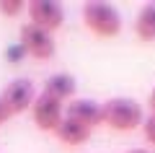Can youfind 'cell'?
<instances>
[{
	"instance_id": "9c48e42d",
	"label": "cell",
	"mask_w": 155,
	"mask_h": 153,
	"mask_svg": "<svg viewBox=\"0 0 155 153\" xmlns=\"http://www.w3.org/2000/svg\"><path fill=\"white\" fill-rule=\"evenodd\" d=\"M54 135L60 137L65 145H80V143H85L91 137V127L80 125V122L70 120V117H65V120L60 122V127L54 130Z\"/></svg>"
},
{
	"instance_id": "5b68a950",
	"label": "cell",
	"mask_w": 155,
	"mask_h": 153,
	"mask_svg": "<svg viewBox=\"0 0 155 153\" xmlns=\"http://www.w3.org/2000/svg\"><path fill=\"white\" fill-rule=\"evenodd\" d=\"M26 11H28V18H31L34 26L44 29L49 34L65 23V11L57 5L54 0H31L26 5Z\"/></svg>"
},
{
	"instance_id": "30bf717a",
	"label": "cell",
	"mask_w": 155,
	"mask_h": 153,
	"mask_svg": "<svg viewBox=\"0 0 155 153\" xmlns=\"http://www.w3.org/2000/svg\"><path fill=\"white\" fill-rule=\"evenodd\" d=\"M134 34L142 42H155V3L140 8L137 18H134Z\"/></svg>"
},
{
	"instance_id": "7a4b0ae2",
	"label": "cell",
	"mask_w": 155,
	"mask_h": 153,
	"mask_svg": "<svg viewBox=\"0 0 155 153\" xmlns=\"http://www.w3.org/2000/svg\"><path fill=\"white\" fill-rule=\"evenodd\" d=\"M83 21L98 37H116L122 31V16L111 3L104 0H88L83 5Z\"/></svg>"
},
{
	"instance_id": "2e32d148",
	"label": "cell",
	"mask_w": 155,
	"mask_h": 153,
	"mask_svg": "<svg viewBox=\"0 0 155 153\" xmlns=\"http://www.w3.org/2000/svg\"><path fill=\"white\" fill-rule=\"evenodd\" d=\"M127 153H153V151H147V148H132V151H127Z\"/></svg>"
},
{
	"instance_id": "6da1fadb",
	"label": "cell",
	"mask_w": 155,
	"mask_h": 153,
	"mask_svg": "<svg viewBox=\"0 0 155 153\" xmlns=\"http://www.w3.org/2000/svg\"><path fill=\"white\" fill-rule=\"evenodd\" d=\"M104 122L116 132H132L142 125V106L127 96L109 99L104 104Z\"/></svg>"
},
{
	"instance_id": "4fadbf2b",
	"label": "cell",
	"mask_w": 155,
	"mask_h": 153,
	"mask_svg": "<svg viewBox=\"0 0 155 153\" xmlns=\"http://www.w3.org/2000/svg\"><path fill=\"white\" fill-rule=\"evenodd\" d=\"M23 55H26L23 44H16V47H11V49H8V57H11V60H21Z\"/></svg>"
},
{
	"instance_id": "3957f363",
	"label": "cell",
	"mask_w": 155,
	"mask_h": 153,
	"mask_svg": "<svg viewBox=\"0 0 155 153\" xmlns=\"http://www.w3.org/2000/svg\"><path fill=\"white\" fill-rule=\"evenodd\" d=\"M21 44L26 49V55L36 57V60L54 57V39H52V34L44 31V29H39V26H34L31 21L23 23V29H21Z\"/></svg>"
},
{
	"instance_id": "277c9868",
	"label": "cell",
	"mask_w": 155,
	"mask_h": 153,
	"mask_svg": "<svg viewBox=\"0 0 155 153\" xmlns=\"http://www.w3.org/2000/svg\"><path fill=\"white\" fill-rule=\"evenodd\" d=\"M31 117H34V125H36L39 130L54 132L57 127H60V122L65 120V117H62V101H57V99L47 96V93L41 91L36 96V101H34V106H31Z\"/></svg>"
},
{
	"instance_id": "9a60e30c",
	"label": "cell",
	"mask_w": 155,
	"mask_h": 153,
	"mask_svg": "<svg viewBox=\"0 0 155 153\" xmlns=\"http://www.w3.org/2000/svg\"><path fill=\"white\" fill-rule=\"evenodd\" d=\"M147 104H150V109H153V114H155V88L150 91V101H147Z\"/></svg>"
},
{
	"instance_id": "ba28073f",
	"label": "cell",
	"mask_w": 155,
	"mask_h": 153,
	"mask_svg": "<svg viewBox=\"0 0 155 153\" xmlns=\"http://www.w3.org/2000/svg\"><path fill=\"white\" fill-rule=\"evenodd\" d=\"M75 78L70 75V73H52L49 78L44 81V93L52 99H57V101H65V99H70L72 93H75Z\"/></svg>"
},
{
	"instance_id": "5bb4252c",
	"label": "cell",
	"mask_w": 155,
	"mask_h": 153,
	"mask_svg": "<svg viewBox=\"0 0 155 153\" xmlns=\"http://www.w3.org/2000/svg\"><path fill=\"white\" fill-rule=\"evenodd\" d=\"M11 109H8V106H5V101H3V99H0V125H5V122L8 120H11Z\"/></svg>"
},
{
	"instance_id": "52a82bcc",
	"label": "cell",
	"mask_w": 155,
	"mask_h": 153,
	"mask_svg": "<svg viewBox=\"0 0 155 153\" xmlns=\"http://www.w3.org/2000/svg\"><path fill=\"white\" fill-rule=\"evenodd\" d=\"M65 117H70V120L93 130L96 125L104 122V104H98L93 99H72L65 109Z\"/></svg>"
},
{
	"instance_id": "8fae6325",
	"label": "cell",
	"mask_w": 155,
	"mask_h": 153,
	"mask_svg": "<svg viewBox=\"0 0 155 153\" xmlns=\"http://www.w3.org/2000/svg\"><path fill=\"white\" fill-rule=\"evenodd\" d=\"M23 8H26V3H23V0H0V13H3V16H8V18L18 16Z\"/></svg>"
},
{
	"instance_id": "8992f818",
	"label": "cell",
	"mask_w": 155,
	"mask_h": 153,
	"mask_svg": "<svg viewBox=\"0 0 155 153\" xmlns=\"http://www.w3.org/2000/svg\"><path fill=\"white\" fill-rule=\"evenodd\" d=\"M3 101H5V106L11 109V114H21V112L31 109L34 101H36V91H34V83L28 81V78H16V81H11L5 86V91H3Z\"/></svg>"
},
{
	"instance_id": "7c38bea8",
	"label": "cell",
	"mask_w": 155,
	"mask_h": 153,
	"mask_svg": "<svg viewBox=\"0 0 155 153\" xmlns=\"http://www.w3.org/2000/svg\"><path fill=\"white\" fill-rule=\"evenodd\" d=\"M142 130H145V137H147V143H153V145H155V114L145 117Z\"/></svg>"
}]
</instances>
